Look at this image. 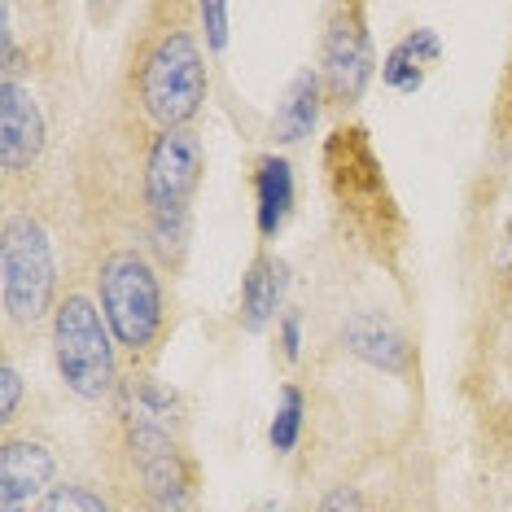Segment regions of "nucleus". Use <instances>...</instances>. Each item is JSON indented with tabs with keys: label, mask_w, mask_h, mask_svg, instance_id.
<instances>
[{
	"label": "nucleus",
	"mask_w": 512,
	"mask_h": 512,
	"mask_svg": "<svg viewBox=\"0 0 512 512\" xmlns=\"http://www.w3.org/2000/svg\"><path fill=\"white\" fill-rule=\"evenodd\" d=\"M276 337H281V355L298 359L302 355V311H285V316L276 320Z\"/></svg>",
	"instance_id": "nucleus-21"
},
{
	"label": "nucleus",
	"mask_w": 512,
	"mask_h": 512,
	"mask_svg": "<svg viewBox=\"0 0 512 512\" xmlns=\"http://www.w3.org/2000/svg\"><path fill=\"white\" fill-rule=\"evenodd\" d=\"M324 171H329V189L346 228L377 254L399 246V232H403L399 202H394L381 158L364 127L355 123L333 127V136L324 141Z\"/></svg>",
	"instance_id": "nucleus-5"
},
{
	"label": "nucleus",
	"mask_w": 512,
	"mask_h": 512,
	"mask_svg": "<svg viewBox=\"0 0 512 512\" xmlns=\"http://www.w3.org/2000/svg\"><path fill=\"white\" fill-rule=\"evenodd\" d=\"M246 512H289L281 499H263V504H254V508H246Z\"/></svg>",
	"instance_id": "nucleus-22"
},
{
	"label": "nucleus",
	"mask_w": 512,
	"mask_h": 512,
	"mask_svg": "<svg viewBox=\"0 0 512 512\" xmlns=\"http://www.w3.org/2000/svg\"><path fill=\"white\" fill-rule=\"evenodd\" d=\"M302 416H307V399H302V390L289 381L281 386V403H276V416H272V429H267V438H272V451L276 456H289V451L298 447L302 438Z\"/></svg>",
	"instance_id": "nucleus-16"
},
{
	"label": "nucleus",
	"mask_w": 512,
	"mask_h": 512,
	"mask_svg": "<svg viewBox=\"0 0 512 512\" xmlns=\"http://www.w3.org/2000/svg\"><path fill=\"white\" fill-rule=\"evenodd\" d=\"M197 9L189 5H149L141 31L127 44L123 92L132 110L154 132L193 127L211 92V71L193 27Z\"/></svg>",
	"instance_id": "nucleus-1"
},
{
	"label": "nucleus",
	"mask_w": 512,
	"mask_h": 512,
	"mask_svg": "<svg viewBox=\"0 0 512 512\" xmlns=\"http://www.w3.org/2000/svg\"><path fill=\"white\" fill-rule=\"evenodd\" d=\"M342 346L355 359H364L368 368L394 372V377H403V372L412 368V342H407V333L394 320L377 316V311H355V316H346Z\"/></svg>",
	"instance_id": "nucleus-10"
},
{
	"label": "nucleus",
	"mask_w": 512,
	"mask_h": 512,
	"mask_svg": "<svg viewBox=\"0 0 512 512\" xmlns=\"http://www.w3.org/2000/svg\"><path fill=\"white\" fill-rule=\"evenodd\" d=\"M254 215H259V237L272 241L294 215V167L281 154L254 158Z\"/></svg>",
	"instance_id": "nucleus-12"
},
{
	"label": "nucleus",
	"mask_w": 512,
	"mask_h": 512,
	"mask_svg": "<svg viewBox=\"0 0 512 512\" xmlns=\"http://www.w3.org/2000/svg\"><path fill=\"white\" fill-rule=\"evenodd\" d=\"M44 149H49V119H44L40 97L22 79H0V171H5V193L18 189V180L40 167Z\"/></svg>",
	"instance_id": "nucleus-8"
},
{
	"label": "nucleus",
	"mask_w": 512,
	"mask_h": 512,
	"mask_svg": "<svg viewBox=\"0 0 512 512\" xmlns=\"http://www.w3.org/2000/svg\"><path fill=\"white\" fill-rule=\"evenodd\" d=\"M377 75V53H372L368 9L364 5H333L320 40V84L324 101L337 110L359 106Z\"/></svg>",
	"instance_id": "nucleus-7"
},
{
	"label": "nucleus",
	"mask_w": 512,
	"mask_h": 512,
	"mask_svg": "<svg viewBox=\"0 0 512 512\" xmlns=\"http://www.w3.org/2000/svg\"><path fill=\"white\" fill-rule=\"evenodd\" d=\"M495 285H499V298L508 302V311H512V215H508V224L504 232H499V259H495Z\"/></svg>",
	"instance_id": "nucleus-19"
},
{
	"label": "nucleus",
	"mask_w": 512,
	"mask_h": 512,
	"mask_svg": "<svg viewBox=\"0 0 512 512\" xmlns=\"http://www.w3.org/2000/svg\"><path fill=\"white\" fill-rule=\"evenodd\" d=\"M18 407H22V372L5 355V364H0V425H5V434L18 421Z\"/></svg>",
	"instance_id": "nucleus-17"
},
{
	"label": "nucleus",
	"mask_w": 512,
	"mask_h": 512,
	"mask_svg": "<svg viewBox=\"0 0 512 512\" xmlns=\"http://www.w3.org/2000/svg\"><path fill=\"white\" fill-rule=\"evenodd\" d=\"M320 106H324V84H320V71H298L289 79L281 106H276V119H272V132L281 145H302L320 123Z\"/></svg>",
	"instance_id": "nucleus-14"
},
{
	"label": "nucleus",
	"mask_w": 512,
	"mask_h": 512,
	"mask_svg": "<svg viewBox=\"0 0 512 512\" xmlns=\"http://www.w3.org/2000/svg\"><path fill=\"white\" fill-rule=\"evenodd\" d=\"M206 176V149L197 127H167L154 132L141 158V206L145 237L158 267L180 272L193 232V197Z\"/></svg>",
	"instance_id": "nucleus-2"
},
{
	"label": "nucleus",
	"mask_w": 512,
	"mask_h": 512,
	"mask_svg": "<svg viewBox=\"0 0 512 512\" xmlns=\"http://www.w3.org/2000/svg\"><path fill=\"white\" fill-rule=\"evenodd\" d=\"M316 512H368V504H364V491H359V486L342 482V486H333V491L320 499Z\"/></svg>",
	"instance_id": "nucleus-20"
},
{
	"label": "nucleus",
	"mask_w": 512,
	"mask_h": 512,
	"mask_svg": "<svg viewBox=\"0 0 512 512\" xmlns=\"http://www.w3.org/2000/svg\"><path fill=\"white\" fill-rule=\"evenodd\" d=\"M31 512H119V499L92 482H57Z\"/></svg>",
	"instance_id": "nucleus-15"
},
{
	"label": "nucleus",
	"mask_w": 512,
	"mask_h": 512,
	"mask_svg": "<svg viewBox=\"0 0 512 512\" xmlns=\"http://www.w3.org/2000/svg\"><path fill=\"white\" fill-rule=\"evenodd\" d=\"M57 302V254L53 232L40 211L9 197L0 219V311L5 333H36L44 320H53Z\"/></svg>",
	"instance_id": "nucleus-4"
},
{
	"label": "nucleus",
	"mask_w": 512,
	"mask_h": 512,
	"mask_svg": "<svg viewBox=\"0 0 512 512\" xmlns=\"http://www.w3.org/2000/svg\"><path fill=\"white\" fill-rule=\"evenodd\" d=\"M285 289H289L285 259H276L272 250H259L250 259L246 276H241V324L250 333H263L276 320V311H281Z\"/></svg>",
	"instance_id": "nucleus-11"
},
{
	"label": "nucleus",
	"mask_w": 512,
	"mask_h": 512,
	"mask_svg": "<svg viewBox=\"0 0 512 512\" xmlns=\"http://www.w3.org/2000/svg\"><path fill=\"white\" fill-rule=\"evenodd\" d=\"M53 364L66 390L84 403H110L119 394V346L106 316H101L97 298L84 289H66L57 302L53 320Z\"/></svg>",
	"instance_id": "nucleus-6"
},
{
	"label": "nucleus",
	"mask_w": 512,
	"mask_h": 512,
	"mask_svg": "<svg viewBox=\"0 0 512 512\" xmlns=\"http://www.w3.org/2000/svg\"><path fill=\"white\" fill-rule=\"evenodd\" d=\"M57 486L53 442L14 434L0 442V512H31Z\"/></svg>",
	"instance_id": "nucleus-9"
},
{
	"label": "nucleus",
	"mask_w": 512,
	"mask_h": 512,
	"mask_svg": "<svg viewBox=\"0 0 512 512\" xmlns=\"http://www.w3.org/2000/svg\"><path fill=\"white\" fill-rule=\"evenodd\" d=\"M92 298L110 324L114 346L145 368L167 337V289L158 259L145 246H110L92 267Z\"/></svg>",
	"instance_id": "nucleus-3"
},
{
	"label": "nucleus",
	"mask_w": 512,
	"mask_h": 512,
	"mask_svg": "<svg viewBox=\"0 0 512 512\" xmlns=\"http://www.w3.org/2000/svg\"><path fill=\"white\" fill-rule=\"evenodd\" d=\"M228 5H219V0H211V5H197V22H202L206 31V49L211 53H224L228 49Z\"/></svg>",
	"instance_id": "nucleus-18"
},
{
	"label": "nucleus",
	"mask_w": 512,
	"mask_h": 512,
	"mask_svg": "<svg viewBox=\"0 0 512 512\" xmlns=\"http://www.w3.org/2000/svg\"><path fill=\"white\" fill-rule=\"evenodd\" d=\"M438 62H442V40H438V31H434V27H416V31H407V36L394 44L386 57H381V79H386L394 92L412 97V92H421L425 75L434 71Z\"/></svg>",
	"instance_id": "nucleus-13"
}]
</instances>
